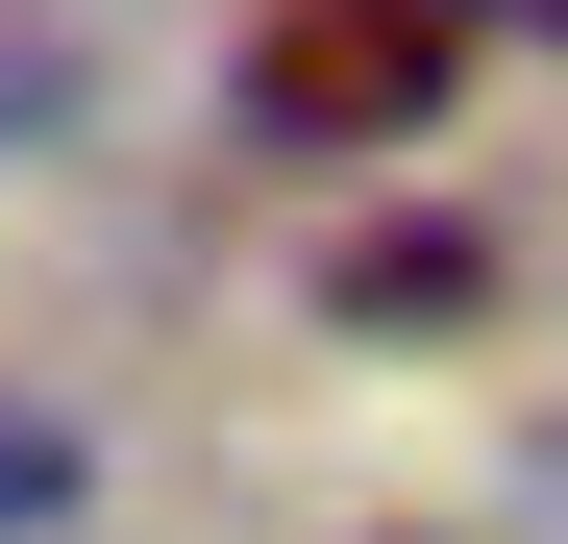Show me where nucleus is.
<instances>
[{
  "label": "nucleus",
  "instance_id": "nucleus-3",
  "mask_svg": "<svg viewBox=\"0 0 568 544\" xmlns=\"http://www.w3.org/2000/svg\"><path fill=\"white\" fill-rule=\"evenodd\" d=\"M74 495H100V445H74V421H50V396H0V544H50V520H74Z\"/></svg>",
  "mask_w": 568,
  "mask_h": 544
},
{
  "label": "nucleus",
  "instance_id": "nucleus-5",
  "mask_svg": "<svg viewBox=\"0 0 568 544\" xmlns=\"http://www.w3.org/2000/svg\"><path fill=\"white\" fill-rule=\"evenodd\" d=\"M26 100H50V74H26V50H0V124H26Z\"/></svg>",
  "mask_w": 568,
  "mask_h": 544
},
{
  "label": "nucleus",
  "instance_id": "nucleus-1",
  "mask_svg": "<svg viewBox=\"0 0 568 544\" xmlns=\"http://www.w3.org/2000/svg\"><path fill=\"white\" fill-rule=\"evenodd\" d=\"M469 100V0H272L247 26V149H420Z\"/></svg>",
  "mask_w": 568,
  "mask_h": 544
},
{
  "label": "nucleus",
  "instance_id": "nucleus-2",
  "mask_svg": "<svg viewBox=\"0 0 568 544\" xmlns=\"http://www.w3.org/2000/svg\"><path fill=\"white\" fill-rule=\"evenodd\" d=\"M469 298H495V223H371L322 272V322H469Z\"/></svg>",
  "mask_w": 568,
  "mask_h": 544
},
{
  "label": "nucleus",
  "instance_id": "nucleus-4",
  "mask_svg": "<svg viewBox=\"0 0 568 544\" xmlns=\"http://www.w3.org/2000/svg\"><path fill=\"white\" fill-rule=\"evenodd\" d=\"M469 26H544V50H568V0H469Z\"/></svg>",
  "mask_w": 568,
  "mask_h": 544
}]
</instances>
